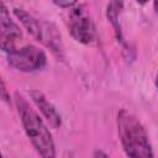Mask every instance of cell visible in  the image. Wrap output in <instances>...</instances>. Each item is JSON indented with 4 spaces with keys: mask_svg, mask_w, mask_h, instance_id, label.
Listing matches in <instances>:
<instances>
[{
    "mask_svg": "<svg viewBox=\"0 0 158 158\" xmlns=\"http://www.w3.org/2000/svg\"><path fill=\"white\" fill-rule=\"evenodd\" d=\"M94 156H95V157H96V156H104V157H107V154L101 153V152H95V153H94Z\"/></svg>",
    "mask_w": 158,
    "mask_h": 158,
    "instance_id": "obj_11",
    "label": "cell"
},
{
    "mask_svg": "<svg viewBox=\"0 0 158 158\" xmlns=\"http://www.w3.org/2000/svg\"><path fill=\"white\" fill-rule=\"evenodd\" d=\"M47 58L42 49L35 46L15 48L7 53V63L20 72H35L46 65Z\"/></svg>",
    "mask_w": 158,
    "mask_h": 158,
    "instance_id": "obj_3",
    "label": "cell"
},
{
    "mask_svg": "<svg viewBox=\"0 0 158 158\" xmlns=\"http://www.w3.org/2000/svg\"><path fill=\"white\" fill-rule=\"evenodd\" d=\"M14 14L20 20V22L23 25V27L27 30V32L32 37H35L37 41H40L43 21L33 17L32 15H30L28 12H26L25 10H21V9H14Z\"/></svg>",
    "mask_w": 158,
    "mask_h": 158,
    "instance_id": "obj_7",
    "label": "cell"
},
{
    "mask_svg": "<svg viewBox=\"0 0 158 158\" xmlns=\"http://www.w3.org/2000/svg\"><path fill=\"white\" fill-rule=\"evenodd\" d=\"M78 0H53V2L59 6V7H63V9H67V7H72L77 4Z\"/></svg>",
    "mask_w": 158,
    "mask_h": 158,
    "instance_id": "obj_9",
    "label": "cell"
},
{
    "mask_svg": "<svg viewBox=\"0 0 158 158\" xmlns=\"http://www.w3.org/2000/svg\"><path fill=\"white\" fill-rule=\"evenodd\" d=\"M153 6H154V10L158 12V0H154V4H153Z\"/></svg>",
    "mask_w": 158,
    "mask_h": 158,
    "instance_id": "obj_12",
    "label": "cell"
},
{
    "mask_svg": "<svg viewBox=\"0 0 158 158\" xmlns=\"http://www.w3.org/2000/svg\"><path fill=\"white\" fill-rule=\"evenodd\" d=\"M1 98H2L4 101L10 102V96L6 94V88H5V83H4V80H1Z\"/></svg>",
    "mask_w": 158,
    "mask_h": 158,
    "instance_id": "obj_10",
    "label": "cell"
},
{
    "mask_svg": "<svg viewBox=\"0 0 158 158\" xmlns=\"http://www.w3.org/2000/svg\"><path fill=\"white\" fill-rule=\"evenodd\" d=\"M32 101L35 102V105L40 109V111L42 112V115L46 117V120L49 122V125L53 128H59L62 125V118L60 115L57 112L56 107L46 99V96L38 91V90H32L30 93Z\"/></svg>",
    "mask_w": 158,
    "mask_h": 158,
    "instance_id": "obj_6",
    "label": "cell"
},
{
    "mask_svg": "<svg viewBox=\"0 0 158 158\" xmlns=\"http://www.w3.org/2000/svg\"><path fill=\"white\" fill-rule=\"evenodd\" d=\"M69 31L73 38L83 44L96 40V27L83 6L75 7L69 14Z\"/></svg>",
    "mask_w": 158,
    "mask_h": 158,
    "instance_id": "obj_4",
    "label": "cell"
},
{
    "mask_svg": "<svg viewBox=\"0 0 158 158\" xmlns=\"http://www.w3.org/2000/svg\"><path fill=\"white\" fill-rule=\"evenodd\" d=\"M117 131L123 151L130 157H153L148 135L136 116L126 110L117 115Z\"/></svg>",
    "mask_w": 158,
    "mask_h": 158,
    "instance_id": "obj_2",
    "label": "cell"
},
{
    "mask_svg": "<svg viewBox=\"0 0 158 158\" xmlns=\"http://www.w3.org/2000/svg\"><path fill=\"white\" fill-rule=\"evenodd\" d=\"M148 1H149V0H137V2H138V4H142V5L146 4V2H148Z\"/></svg>",
    "mask_w": 158,
    "mask_h": 158,
    "instance_id": "obj_13",
    "label": "cell"
},
{
    "mask_svg": "<svg viewBox=\"0 0 158 158\" xmlns=\"http://www.w3.org/2000/svg\"><path fill=\"white\" fill-rule=\"evenodd\" d=\"M123 7V1L122 0H109L107 9H106V16L109 22L112 25L115 30V35L117 41L123 43V37H122V30L120 25V15Z\"/></svg>",
    "mask_w": 158,
    "mask_h": 158,
    "instance_id": "obj_8",
    "label": "cell"
},
{
    "mask_svg": "<svg viewBox=\"0 0 158 158\" xmlns=\"http://www.w3.org/2000/svg\"><path fill=\"white\" fill-rule=\"evenodd\" d=\"M15 105L20 115L23 130L37 153L46 158L54 157L56 147L52 135L40 115L19 93H15Z\"/></svg>",
    "mask_w": 158,
    "mask_h": 158,
    "instance_id": "obj_1",
    "label": "cell"
},
{
    "mask_svg": "<svg viewBox=\"0 0 158 158\" xmlns=\"http://www.w3.org/2000/svg\"><path fill=\"white\" fill-rule=\"evenodd\" d=\"M22 37L20 27L11 20L10 14L5 6L1 4L0 10V47L4 52L9 53L15 49V43L20 41Z\"/></svg>",
    "mask_w": 158,
    "mask_h": 158,
    "instance_id": "obj_5",
    "label": "cell"
},
{
    "mask_svg": "<svg viewBox=\"0 0 158 158\" xmlns=\"http://www.w3.org/2000/svg\"><path fill=\"white\" fill-rule=\"evenodd\" d=\"M156 88H157V90H158V73H157V75H156Z\"/></svg>",
    "mask_w": 158,
    "mask_h": 158,
    "instance_id": "obj_14",
    "label": "cell"
}]
</instances>
